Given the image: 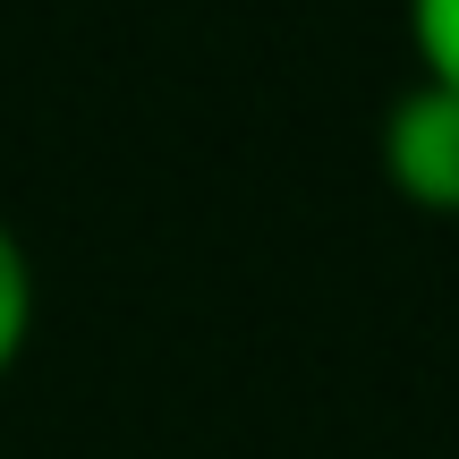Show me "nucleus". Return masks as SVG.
<instances>
[{
	"instance_id": "f03ea898",
	"label": "nucleus",
	"mask_w": 459,
	"mask_h": 459,
	"mask_svg": "<svg viewBox=\"0 0 459 459\" xmlns=\"http://www.w3.org/2000/svg\"><path fill=\"white\" fill-rule=\"evenodd\" d=\"M26 341H34V255H26V238L0 221V383L17 375Z\"/></svg>"
},
{
	"instance_id": "7ed1b4c3",
	"label": "nucleus",
	"mask_w": 459,
	"mask_h": 459,
	"mask_svg": "<svg viewBox=\"0 0 459 459\" xmlns=\"http://www.w3.org/2000/svg\"><path fill=\"white\" fill-rule=\"evenodd\" d=\"M409 51L426 85L459 94V0H409Z\"/></svg>"
},
{
	"instance_id": "f257e3e1",
	"label": "nucleus",
	"mask_w": 459,
	"mask_h": 459,
	"mask_svg": "<svg viewBox=\"0 0 459 459\" xmlns=\"http://www.w3.org/2000/svg\"><path fill=\"white\" fill-rule=\"evenodd\" d=\"M375 162H383V187H392L400 204H417V213H434V221H459V94L451 85L417 77L409 94L383 111Z\"/></svg>"
}]
</instances>
